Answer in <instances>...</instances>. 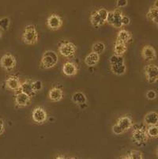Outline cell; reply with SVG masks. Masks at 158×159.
Here are the masks:
<instances>
[{
    "label": "cell",
    "mask_w": 158,
    "mask_h": 159,
    "mask_svg": "<svg viewBox=\"0 0 158 159\" xmlns=\"http://www.w3.org/2000/svg\"><path fill=\"white\" fill-rule=\"evenodd\" d=\"M132 38V36L130 34V33L129 31L126 30H121L118 33V35H117L116 40H120V41H123V42L126 43L129 42Z\"/></svg>",
    "instance_id": "cb8c5ba5"
},
{
    "label": "cell",
    "mask_w": 158,
    "mask_h": 159,
    "mask_svg": "<svg viewBox=\"0 0 158 159\" xmlns=\"http://www.w3.org/2000/svg\"><path fill=\"white\" fill-rule=\"evenodd\" d=\"M108 12V11L106 9L101 8V9L97 10V11H94L91 14L89 20H90L91 25L94 28H100L101 26H102L103 25L106 23Z\"/></svg>",
    "instance_id": "5b68a950"
},
{
    "label": "cell",
    "mask_w": 158,
    "mask_h": 159,
    "mask_svg": "<svg viewBox=\"0 0 158 159\" xmlns=\"http://www.w3.org/2000/svg\"><path fill=\"white\" fill-rule=\"evenodd\" d=\"M19 90L21 91L22 93L29 95V96L31 97V98L34 97L35 94H36V92L33 90V86H32V82L29 80H27L25 81V82L21 83Z\"/></svg>",
    "instance_id": "d6986e66"
},
{
    "label": "cell",
    "mask_w": 158,
    "mask_h": 159,
    "mask_svg": "<svg viewBox=\"0 0 158 159\" xmlns=\"http://www.w3.org/2000/svg\"><path fill=\"white\" fill-rule=\"evenodd\" d=\"M121 158H126V159H142L143 154L141 151L139 150H131L129 152L125 157H121Z\"/></svg>",
    "instance_id": "d4e9b609"
},
{
    "label": "cell",
    "mask_w": 158,
    "mask_h": 159,
    "mask_svg": "<svg viewBox=\"0 0 158 159\" xmlns=\"http://www.w3.org/2000/svg\"><path fill=\"white\" fill-rule=\"evenodd\" d=\"M72 101L76 105H85L86 103L87 98L86 96L83 93H82V92H76L72 96Z\"/></svg>",
    "instance_id": "603a6c76"
},
{
    "label": "cell",
    "mask_w": 158,
    "mask_h": 159,
    "mask_svg": "<svg viewBox=\"0 0 158 159\" xmlns=\"http://www.w3.org/2000/svg\"><path fill=\"white\" fill-rule=\"evenodd\" d=\"M17 65V60L15 57L11 53L3 55L0 60V66L6 71H11L15 68Z\"/></svg>",
    "instance_id": "ba28073f"
},
{
    "label": "cell",
    "mask_w": 158,
    "mask_h": 159,
    "mask_svg": "<svg viewBox=\"0 0 158 159\" xmlns=\"http://www.w3.org/2000/svg\"><path fill=\"white\" fill-rule=\"evenodd\" d=\"M110 64H122L124 63V59L122 56H117V55H113L109 59Z\"/></svg>",
    "instance_id": "83f0119b"
},
{
    "label": "cell",
    "mask_w": 158,
    "mask_h": 159,
    "mask_svg": "<svg viewBox=\"0 0 158 159\" xmlns=\"http://www.w3.org/2000/svg\"><path fill=\"white\" fill-rule=\"evenodd\" d=\"M5 131V124L2 119H0V135H2Z\"/></svg>",
    "instance_id": "836d02e7"
},
{
    "label": "cell",
    "mask_w": 158,
    "mask_h": 159,
    "mask_svg": "<svg viewBox=\"0 0 158 159\" xmlns=\"http://www.w3.org/2000/svg\"><path fill=\"white\" fill-rule=\"evenodd\" d=\"M133 126V121L131 118L127 116L120 117L118 119L116 124L113 125L112 131L115 135H121L130 130Z\"/></svg>",
    "instance_id": "3957f363"
},
{
    "label": "cell",
    "mask_w": 158,
    "mask_h": 159,
    "mask_svg": "<svg viewBox=\"0 0 158 159\" xmlns=\"http://www.w3.org/2000/svg\"><path fill=\"white\" fill-rule=\"evenodd\" d=\"M104 51H105V44L103 42H97L93 44L92 52H94L101 55L103 54Z\"/></svg>",
    "instance_id": "484cf974"
},
{
    "label": "cell",
    "mask_w": 158,
    "mask_h": 159,
    "mask_svg": "<svg viewBox=\"0 0 158 159\" xmlns=\"http://www.w3.org/2000/svg\"><path fill=\"white\" fill-rule=\"evenodd\" d=\"M31 97L25 93H22L21 91L18 90L15 92V98H14V102L16 106L17 107H25L29 105L31 102Z\"/></svg>",
    "instance_id": "8fae6325"
},
{
    "label": "cell",
    "mask_w": 158,
    "mask_h": 159,
    "mask_svg": "<svg viewBox=\"0 0 158 159\" xmlns=\"http://www.w3.org/2000/svg\"><path fill=\"white\" fill-rule=\"evenodd\" d=\"M113 11V18L112 22H111V26L114 28L120 29L124 26L122 24V17L124 15V14L122 13V11L119 9H115Z\"/></svg>",
    "instance_id": "2e32d148"
},
{
    "label": "cell",
    "mask_w": 158,
    "mask_h": 159,
    "mask_svg": "<svg viewBox=\"0 0 158 159\" xmlns=\"http://www.w3.org/2000/svg\"><path fill=\"white\" fill-rule=\"evenodd\" d=\"M22 40L28 45L37 44L38 41V32L33 25H28L25 27L22 33Z\"/></svg>",
    "instance_id": "277c9868"
},
{
    "label": "cell",
    "mask_w": 158,
    "mask_h": 159,
    "mask_svg": "<svg viewBox=\"0 0 158 159\" xmlns=\"http://www.w3.org/2000/svg\"><path fill=\"white\" fill-rule=\"evenodd\" d=\"M59 61V56L56 52L47 50L44 52L40 60V66L41 69H51L54 67Z\"/></svg>",
    "instance_id": "7a4b0ae2"
},
{
    "label": "cell",
    "mask_w": 158,
    "mask_h": 159,
    "mask_svg": "<svg viewBox=\"0 0 158 159\" xmlns=\"http://www.w3.org/2000/svg\"><path fill=\"white\" fill-rule=\"evenodd\" d=\"M146 96L149 100H154L156 98V93L153 89H150L146 93Z\"/></svg>",
    "instance_id": "4dcf8cb0"
},
{
    "label": "cell",
    "mask_w": 158,
    "mask_h": 159,
    "mask_svg": "<svg viewBox=\"0 0 158 159\" xmlns=\"http://www.w3.org/2000/svg\"><path fill=\"white\" fill-rule=\"evenodd\" d=\"M77 47L70 41H64L59 46V52L62 56L67 59L73 58L75 56Z\"/></svg>",
    "instance_id": "8992f818"
},
{
    "label": "cell",
    "mask_w": 158,
    "mask_h": 159,
    "mask_svg": "<svg viewBox=\"0 0 158 159\" xmlns=\"http://www.w3.org/2000/svg\"><path fill=\"white\" fill-rule=\"evenodd\" d=\"M141 55L146 61H153L156 58V50L151 45H145L142 49Z\"/></svg>",
    "instance_id": "7c38bea8"
},
{
    "label": "cell",
    "mask_w": 158,
    "mask_h": 159,
    "mask_svg": "<svg viewBox=\"0 0 158 159\" xmlns=\"http://www.w3.org/2000/svg\"><path fill=\"white\" fill-rule=\"evenodd\" d=\"M132 131V140L134 143L138 147L144 146L149 139V136L146 132L147 126L143 124H133Z\"/></svg>",
    "instance_id": "6da1fadb"
},
{
    "label": "cell",
    "mask_w": 158,
    "mask_h": 159,
    "mask_svg": "<svg viewBox=\"0 0 158 159\" xmlns=\"http://www.w3.org/2000/svg\"><path fill=\"white\" fill-rule=\"evenodd\" d=\"M130 18L126 15H123V17H122V24H123V25H130Z\"/></svg>",
    "instance_id": "d6a6232c"
},
{
    "label": "cell",
    "mask_w": 158,
    "mask_h": 159,
    "mask_svg": "<svg viewBox=\"0 0 158 159\" xmlns=\"http://www.w3.org/2000/svg\"><path fill=\"white\" fill-rule=\"evenodd\" d=\"M1 37H2V33L0 32V38H1Z\"/></svg>",
    "instance_id": "e575fe53"
},
{
    "label": "cell",
    "mask_w": 158,
    "mask_h": 159,
    "mask_svg": "<svg viewBox=\"0 0 158 159\" xmlns=\"http://www.w3.org/2000/svg\"><path fill=\"white\" fill-rule=\"evenodd\" d=\"M146 17L150 21L154 23L157 25V17H158V7H157V0H155L154 5L151 7L149 11L146 14Z\"/></svg>",
    "instance_id": "e0dca14e"
},
{
    "label": "cell",
    "mask_w": 158,
    "mask_h": 159,
    "mask_svg": "<svg viewBox=\"0 0 158 159\" xmlns=\"http://www.w3.org/2000/svg\"><path fill=\"white\" fill-rule=\"evenodd\" d=\"M11 25V21L9 18H2L0 19V29L2 30H7Z\"/></svg>",
    "instance_id": "f1b7e54d"
},
{
    "label": "cell",
    "mask_w": 158,
    "mask_h": 159,
    "mask_svg": "<svg viewBox=\"0 0 158 159\" xmlns=\"http://www.w3.org/2000/svg\"><path fill=\"white\" fill-rule=\"evenodd\" d=\"M100 61V55L92 52L85 59V63L88 66H95Z\"/></svg>",
    "instance_id": "ffe728a7"
},
{
    "label": "cell",
    "mask_w": 158,
    "mask_h": 159,
    "mask_svg": "<svg viewBox=\"0 0 158 159\" xmlns=\"http://www.w3.org/2000/svg\"><path fill=\"white\" fill-rule=\"evenodd\" d=\"M144 73L146 79L149 83L154 84L158 79V66L154 63H150L145 66Z\"/></svg>",
    "instance_id": "52a82bcc"
},
{
    "label": "cell",
    "mask_w": 158,
    "mask_h": 159,
    "mask_svg": "<svg viewBox=\"0 0 158 159\" xmlns=\"http://www.w3.org/2000/svg\"><path fill=\"white\" fill-rule=\"evenodd\" d=\"M158 123V114L156 112H150L144 117V124L146 126L156 125Z\"/></svg>",
    "instance_id": "ac0fdd59"
},
{
    "label": "cell",
    "mask_w": 158,
    "mask_h": 159,
    "mask_svg": "<svg viewBox=\"0 0 158 159\" xmlns=\"http://www.w3.org/2000/svg\"><path fill=\"white\" fill-rule=\"evenodd\" d=\"M63 19L60 16L56 14H52L49 16L47 19V26L51 30H59L63 25Z\"/></svg>",
    "instance_id": "9c48e42d"
},
{
    "label": "cell",
    "mask_w": 158,
    "mask_h": 159,
    "mask_svg": "<svg viewBox=\"0 0 158 159\" xmlns=\"http://www.w3.org/2000/svg\"><path fill=\"white\" fill-rule=\"evenodd\" d=\"M128 4L127 0H117L116 1V7L118 8H123V7H127Z\"/></svg>",
    "instance_id": "1f68e13d"
},
{
    "label": "cell",
    "mask_w": 158,
    "mask_h": 159,
    "mask_svg": "<svg viewBox=\"0 0 158 159\" xmlns=\"http://www.w3.org/2000/svg\"><path fill=\"white\" fill-rule=\"evenodd\" d=\"M32 118L33 121L37 124H43L47 119V112L41 107H37L33 109L32 112Z\"/></svg>",
    "instance_id": "30bf717a"
},
{
    "label": "cell",
    "mask_w": 158,
    "mask_h": 159,
    "mask_svg": "<svg viewBox=\"0 0 158 159\" xmlns=\"http://www.w3.org/2000/svg\"><path fill=\"white\" fill-rule=\"evenodd\" d=\"M127 50V45L126 43L120 41V40H115V45H114V52L117 56H123L125 54Z\"/></svg>",
    "instance_id": "44dd1931"
},
{
    "label": "cell",
    "mask_w": 158,
    "mask_h": 159,
    "mask_svg": "<svg viewBox=\"0 0 158 159\" xmlns=\"http://www.w3.org/2000/svg\"><path fill=\"white\" fill-rule=\"evenodd\" d=\"M32 86H33V90L37 93L38 91H40L43 89V83L40 80H36L32 82Z\"/></svg>",
    "instance_id": "f546056e"
},
{
    "label": "cell",
    "mask_w": 158,
    "mask_h": 159,
    "mask_svg": "<svg viewBox=\"0 0 158 159\" xmlns=\"http://www.w3.org/2000/svg\"><path fill=\"white\" fill-rule=\"evenodd\" d=\"M146 132L148 136L153 139H156L158 137V128L156 125L153 126H147L146 128Z\"/></svg>",
    "instance_id": "4316f807"
},
{
    "label": "cell",
    "mask_w": 158,
    "mask_h": 159,
    "mask_svg": "<svg viewBox=\"0 0 158 159\" xmlns=\"http://www.w3.org/2000/svg\"><path fill=\"white\" fill-rule=\"evenodd\" d=\"M6 87L7 89H10L14 92H17L20 89V86H21V82H20L19 79L17 76H10L5 82Z\"/></svg>",
    "instance_id": "5bb4252c"
},
{
    "label": "cell",
    "mask_w": 158,
    "mask_h": 159,
    "mask_svg": "<svg viewBox=\"0 0 158 159\" xmlns=\"http://www.w3.org/2000/svg\"><path fill=\"white\" fill-rule=\"evenodd\" d=\"M78 65L71 61H68L63 64V73L66 76H74L78 74Z\"/></svg>",
    "instance_id": "4fadbf2b"
},
{
    "label": "cell",
    "mask_w": 158,
    "mask_h": 159,
    "mask_svg": "<svg viewBox=\"0 0 158 159\" xmlns=\"http://www.w3.org/2000/svg\"><path fill=\"white\" fill-rule=\"evenodd\" d=\"M111 70L114 75H124L127 71V66L125 63H122V64H113L111 65Z\"/></svg>",
    "instance_id": "7402d4cb"
},
{
    "label": "cell",
    "mask_w": 158,
    "mask_h": 159,
    "mask_svg": "<svg viewBox=\"0 0 158 159\" xmlns=\"http://www.w3.org/2000/svg\"><path fill=\"white\" fill-rule=\"evenodd\" d=\"M63 92L60 88L55 86V87L52 88V89L49 90L48 98L52 101V102H58L63 99Z\"/></svg>",
    "instance_id": "9a60e30c"
}]
</instances>
